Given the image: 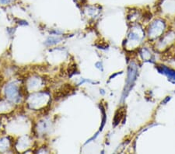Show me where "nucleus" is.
Instances as JSON below:
<instances>
[{"label":"nucleus","mask_w":175,"mask_h":154,"mask_svg":"<svg viewBox=\"0 0 175 154\" xmlns=\"http://www.w3.org/2000/svg\"><path fill=\"white\" fill-rule=\"evenodd\" d=\"M12 0H0V2L3 3V4H7V3H9Z\"/></svg>","instance_id":"nucleus-1"}]
</instances>
